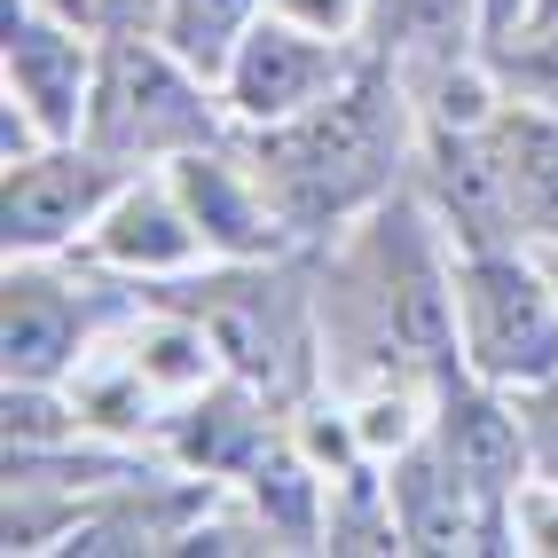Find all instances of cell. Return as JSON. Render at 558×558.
<instances>
[{"instance_id": "cell-1", "label": "cell", "mask_w": 558, "mask_h": 558, "mask_svg": "<svg viewBox=\"0 0 558 558\" xmlns=\"http://www.w3.org/2000/svg\"><path fill=\"white\" fill-rule=\"evenodd\" d=\"M401 158H409V87L378 56H362L354 80L300 119L252 126V166L268 173L291 236H323L339 220L386 205Z\"/></svg>"}, {"instance_id": "cell-2", "label": "cell", "mask_w": 558, "mask_h": 558, "mask_svg": "<svg viewBox=\"0 0 558 558\" xmlns=\"http://www.w3.org/2000/svg\"><path fill=\"white\" fill-rule=\"evenodd\" d=\"M87 142L102 158H119L126 173L173 166L190 150L229 142V102H220V80H205L166 32H102Z\"/></svg>"}, {"instance_id": "cell-3", "label": "cell", "mask_w": 558, "mask_h": 558, "mask_svg": "<svg viewBox=\"0 0 558 558\" xmlns=\"http://www.w3.org/2000/svg\"><path fill=\"white\" fill-rule=\"evenodd\" d=\"M457 347L472 378L511 393L558 378V283L543 276L535 244L457 252Z\"/></svg>"}, {"instance_id": "cell-4", "label": "cell", "mask_w": 558, "mask_h": 558, "mask_svg": "<svg viewBox=\"0 0 558 558\" xmlns=\"http://www.w3.org/2000/svg\"><path fill=\"white\" fill-rule=\"evenodd\" d=\"M95 71H102V32L56 0H9L0 24V80L9 102L24 110L48 142H87V110H95Z\"/></svg>"}, {"instance_id": "cell-5", "label": "cell", "mask_w": 558, "mask_h": 558, "mask_svg": "<svg viewBox=\"0 0 558 558\" xmlns=\"http://www.w3.org/2000/svg\"><path fill=\"white\" fill-rule=\"evenodd\" d=\"M362 56L369 48L259 9L252 32L236 40V56L220 63V102H229L236 126H283V119H300V110H315L323 95H339L362 71Z\"/></svg>"}, {"instance_id": "cell-6", "label": "cell", "mask_w": 558, "mask_h": 558, "mask_svg": "<svg viewBox=\"0 0 558 558\" xmlns=\"http://www.w3.org/2000/svg\"><path fill=\"white\" fill-rule=\"evenodd\" d=\"M126 190V166L102 158L95 142H48L9 166V259H63L71 244H87V229L102 220V205Z\"/></svg>"}, {"instance_id": "cell-7", "label": "cell", "mask_w": 558, "mask_h": 558, "mask_svg": "<svg viewBox=\"0 0 558 558\" xmlns=\"http://www.w3.org/2000/svg\"><path fill=\"white\" fill-rule=\"evenodd\" d=\"M433 449L457 464V480L504 519L511 535V504L527 496V472H535V433H527V409H519L511 386H488V378H440L433 393Z\"/></svg>"}, {"instance_id": "cell-8", "label": "cell", "mask_w": 558, "mask_h": 558, "mask_svg": "<svg viewBox=\"0 0 558 558\" xmlns=\"http://www.w3.org/2000/svg\"><path fill=\"white\" fill-rule=\"evenodd\" d=\"M95 323H102V307L56 276V259H9V323H0L9 386L80 378V362L95 354Z\"/></svg>"}, {"instance_id": "cell-9", "label": "cell", "mask_w": 558, "mask_h": 558, "mask_svg": "<svg viewBox=\"0 0 558 558\" xmlns=\"http://www.w3.org/2000/svg\"><path fill=\"white\" fill-rule=\"evenodd\" d=\"M87 259L110 268V276H134V283H173V276H190L197 259H213V244L197 229V213L181 205L173 173H158V181H126V190L102 205V220L87 229Z\"/></svg>"}, {"instance_id": "cell-10", "label": "cell", "mask_w": 558, "mask_h": 558, "mask_svg": "<svg viewBox=\"0 0 558 558\" xmlns=\"http://www.w3.org/2000/svg\"><path fill=\"white\" fill-rule=\"evenodd\" d=\"M166 173H173L181 205L197 213L213 259H252V268H268V259L283 252L291 220H283V205H276V190H268V173L244 166V158H229V142L173 158Z\"/></svg>"}, {"instance_id": "cell-11", "label": "cell", "mask_w": 558, "mask_h": 558, "mask_svg": "<svg viewBox=\"0 0 558 558\" xmlns=\"http://www.w3.org/2000/svg\"><path fill=\"white\" fill-rule=\"evenodd\" d=\"M386 504H393L401 550H504V519L457 480V464L433 449V433H417L409 449H393Z\"/></svg>"}, {"instance_id": "cell-12", "label": "cell", "mask_w": 558, "mask_h": 558, "mask_svg": "<svg viewBox=\"0 0 558 558\" xmlns=\"http://www.w3.org/2000/svg\"><path fill=\"white\" fill-rule=\"evenodd\" d=\"M369 56L393 63L409 95L488 56V0H369Z\"/></svg>"}, {"instance_id": "cell-13", "label": "cell", "mask_w": 558, "mask_h": 558, "mask_svg": "<svg viewBox=\"0 0 558 558\" xmlns=\"http://www.w3.org/2000/svg\"><path fill=\"white\" fill-rule=\"evenodd\" d=\"M197 323L213 330L220 362H229L244 386H276L291 369V354H300V315H291V300L268 276L252 283V259H220V283L197 307Z\"/></svg>"}, {"instance_id": "cell-14", "label": "cell", "mask_w": 558, "mask_h": 558, "mask_svg": "<svg viewBox=\"0 0 558 558\" xmlns=\"http://www.w3.org/2000/svg\"><path fill=\"white\" fill-rule=\"evenodd\" d=\"M496 150L511 166V197H519V229H527V244L558 236V102L504 95Z\"/></svg>"}, {"instance_id": "cell-15", "label": "cell", "mask_w": 558, "mask_h": 558, "mask_svg": "<svg viewBox=\"0 0 558 558\" xmlns=\"http://www.w3.org/2000/svg\"><path fill=\"white\" fill-rule=\"evenodd\" d=\"M173 449L190 464H205V472H252L276 449V433H268V409H259L244 393V378H236V386H205L197 401H181Z\"/></svg>"}, {"instance_id": "cell-16", "label": "cell", "mask_w": 558, "mask_h": 558, "mask_svg": "<svg viewBox=\"0 0 558 558\" xmlns=\"http://www.w3.org/2000/svg\"><path fill=\"white\" fill-rule=\"evenodd\" d=\"M268 9V0H173V16H166V40L190 56L205 80H220V63L236 56V40L252 32V16Z\"/></svg>"}, {"instance_id": "cell-17", "label": "cell", "mask_w": 558, "mask_h": 558, "mask_svg": "<svg viewBox=\"0 0 558 558\" xmlns=\"http://www.w3.org/2000/svg\"><path fill=\"white\" fill-rule=\"evenodd\" d=\"M496 71H504L511 95L558 102V24H527L519 40H504V48H496Z\"/></svg>"}, {"instance_id": "cell-18", "label": "cell", "mask_w": 558, "mask_h": 558, "mask_svg": "<svg viewBox=\"0 0 558 558\" xmlns=\"http://www.w3.org/2000/svg\"><path fill=\"white\" fill-rule=\"evenodd\" d=\"M276 16L307 24V32H330V40H354V32L369 24V0H268Z\"/></svg>"}, {"instance_id": "cell-19", "label": "cell", "mask_w": 558, "mask_h": 558, "mask_svg": "<svg viewBox=\"0 0 558 558\" xmlns=\"http://www.w3.org/2000/svg\"><path fill=\"white\" fill-rule=\"evenodd\" d=\"M519 409H527V433H535V464L558 480V378L527 386V393H519Z\"/></svg>"}, {"instance_id": "cell-20", "label": "cell", "mask_w": 558, "mask_h": 558, "mask_svg": "<svg viewBox=\"0 0 558 558\" xmlns=\"http://www.w3.org/2000/svg\"><path fill=\"white\" fill-rule=\"evenodd\" d=\"M173 0H87V24L95 32H166Z\"/></svg>"}, {"instance_id": "cell-21", "label": "cell", "mask_w": 558, "mask_h": 558, "mask_svg": "<svg viewBox=\"0 0 558 558\" xmlns=\"http://www.w3.org/2000/svg\"><path fill=\"white\" fill-rule=\"evenodd\" d=\"M519 24H527V0H488V56L504 40H519Z\"/></svg>"}, {"instance_id": "cell-22", "label": "cell", "mask_w": 558, "mask_h": 558, "mask_svg": "<svg viewBox=\"0 0 558 558\" xmlns=\"http://www.w3.org/2000/svg\"><path fill=\"white\" fill-rule=\"evenodd\" d=\"M527 24H558V0H527ZM519 24V32H527Z\"/></svg>"}, {"instance_id": "cell-23", "label": "cell", "mask_w": 558, "mask_h": 558, "mask_svg": "<svg viewBox=\"0 0 558 558\" xmlns=\"http://www.w3.org/2000/svg\"><path fill=\"white\" fill-rule=\"evenodd\" d=\"M535 259H543V276L558 283V236H543V244H535Z\"/></svg>"}, {"instance_id": "cell-24", "label": "cell", "mask_w": 558, "mask_h": 558, "mask_svg": "<svg viewBox=\"0 0 558 558\" xmlns=\"http://www.w3.org/2000/svg\"><path fill=\"white\" fill-rule=\"evenodd\" d=\"M56 9H71V0H56ZM80 16H87V0H80Z\"/></svg>"}]
</instances>
